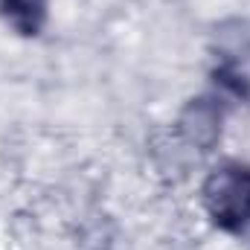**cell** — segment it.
<instances>
[{
    "instance_id": "1",
    "label": "cell",
    "mask_w": 250,
    "mask_h": 250,
    "mask_svg": "<svg viewBox=\"0 0 250 250\" xmlns=\"http://www.w3.org/2000/svg\"><path fill=\"white\" fill-rule=\"evenodd\" d=\"M204 204L221 230L250 236V169L239 163L215 169L204 184Z\"/></svg>"
},
{
    "instance_id": "2",
    "label": "cell",
    "mask_w": 250,
    "mask_h": 250,
    "mask_svg": "<svg viewBox=\"0 0 250 250\" xmlns=\"http://www.w3.org/2000/svg\"><path fill=\"white\" fill-rule=\"evenodd\" d=\"M0 15L18 35L32 38L47 21V0H0Z\"/></svg>"
}]
</instances>
